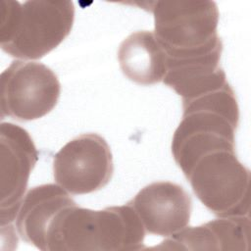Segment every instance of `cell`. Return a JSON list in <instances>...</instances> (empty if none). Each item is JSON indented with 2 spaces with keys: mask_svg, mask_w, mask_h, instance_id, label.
I'll list each match as a JSON object with an SVG mask.
<instances>
[{
  "mask_svg": "<svg viewBox=\"0 0 251 251\" xmlns=\"http://www.w3.org/2000/svg\"><path fill=\"white\" fill-rule=\"evenodd\" d=\"M61 84L42 63L16 60L1 74V118L19 122L40 119L58 103Z\"/></svg>",
  "mask_w": 251,
  "mask_h": 251,
  "instance_id": "obj_6",
  "label": "cell"
},
{
  "mask_svg": "<svg viewBox=\"0 0 251 251\" xmlns=\"http://www.w3.org/2000/svg\"><path fill=\"white\" fill-rule=\"evenodd\" d=\"M118 61L123 74L139 85L163 80L167 71V54L154 32L139 30L120 44Z\"/></svg>",
  "mask_w": 251,
  "mask_h": 251,
  "instance_id": "obj_13",
  "label": "cell"
},
{
  "mask_svg": "<svg viewBox=\"0 0 251 251\" xmlns=\"http://www.w3.org/2000/svg\"><path fill=\"white\" fill-rule=\"evenodd\" d=\"M151 11L154 34L167 58L180 59L223 49L214 1H157Z\"/></svg>",
  "mask_w": 251,
  "mask_h": 251,
  "instance_id": "obj_4",
  "label": "cell"
},
{
  "mask_svg": "<svg viewBox=\"0 0 251 251\" xmlns=\"http://www.w3.org/2000/svg\"><path fill=\"white\" fill-rule=\"evenodd\" d=\"M127 204L139 217L146 233L164 237L186 227L192 212L190 195L182 186L171 181L146 185Z\"/></svg>",
  "mask_w": 251,
  "mask_h": 251,
  "instance_id": "obj_9",
  "label": "cell"
},
{
  "mask_svg": "<svg viewBox=\"0 0 251 251\" xmlns=\"http://www.w3.org/2000/svg\"><path fill=\"white\" fill-rule=\"evenodd\" d=\"M184 176L196 197L214 215L249 216L250 171L237 159L235 150L209 152Z\"/></svg>",
  "mask_w": 251,
  "mask_h": 251,
  "instance_id": "obj_5",
  "label": "cell"
},
{
  "mask_svg": "<svg viewBox=\"0 0 251 251\" xmlns=\"http://www.w3.org/2000/svg\"><path fill=\"white\" fill-rule=\"evenodd\" d=\"M38 161V152L29 133L20 126H0L1 227L12 226L24 199L29 176Z\"/></svg>",
  "mask_w": 251,
  "mask_h": 251,
  "instance_id": "obj_8",
  "label": "cell"
},
{
  "mask_svg": "<svg viewBox=\"0 0 251 251\" xmlns=\"http://www.w3.org/2000/svg\"><path fill=\"white\" fill-rule=\"evenodd\" d=\"M250 217H220L198 226H186L168 237L169 249L249 250Z\"/></svg>",
  "mask_w": 251,
  "mask_h": 251,
  "instance_id": "obj_11",
  "label": "cell"
},
{
  "mask_svg": "<svg viewBox=\"0 0 251 251\" xmlns=\"http://www.w3.org/2000/svg\"><path fill=\"white\" fill-rule=\"evenodd\" d=\"M182 120L172 139V154L184 174L205 154L235 150L239 108L229 83L182 101Z\"/></svg>",
  "mask_w": 251,
  "mask_h": 251,
  "instance_id": "obj_2",
  "label": "cell"
},
{
  "mask_svg": "<svg viewBox=\"0 0 251 251\" xmlns=\"http://www.w3.org/2000/svg\"><path fill=\"white\" fill-rule=\"evenodd\" d=\"M223 49L180 59L167 58L163 82L175 90L182 101L219 89L227 84L220 65Z\"/></svg>",
  "mask_w": 251,
  "mask_h": 251,
  "instance_id": "obj_12",
  "label": "cell"
},
{
  "mask_svg": "<svg viewBox=\"0 0 251 251\" xmlns=\"http://www.w3.org/2000/svg\"><path fill=\"white\" fill-rule=\"evenodd\" d=\"M74 20L73 1H1V49L18 59H41L70 34Z\"/></svg>",
  "mask_w": 251,
  "mask_h": 251,
  "instance_id": "obj_3",
  "label": "cell"
},
{
  "mask_svg": "<svg viewBox=\"0 0 251 251\" xmlns=\"http://www.w3.org/2000/svg\"><path fill=\"white\" fill-rule=\"evenodd\" d=\"M113 173L110 146L97 133H83L75 137L53 159L56 183L73 195L100 190L109 183Z\"/></svg>",
  "mask_w": 251,
  "mask_h": 251,
  "instance_id": "obj_7",
  "label": "cell"
},
{
  "mask_svg": "<svg viewBox=\"0 0 251 251\" xmlns=\"http://www.w3.org/2000/svg\"><path fill=\"white\" fill-rule=\"evenodd\" d=\"M74 199L58 184L46 183L30 188L25 195L16 217V228L21 238L37 249L45 251L49 226Z\"/></svg>",
  "mask_w": 251,
  "mask_h": 251,
  "instance_id": "obj_10",
  "label": "cell"
},
{
  "mask_svg": "<svg viewBox=\"0 0 251 251\" xmlns=\"http://www.w3.org/2000/svg\"><path fill=\"white\" fill-rule=\"evenodd\" d=\"M146 230L126 203L103 210L76 203L60 211L47 230L45 251L141 250Z\"/></svg>",
  "mask_w": 251,
  "mask_h": 251,
  "instance_id": "obj_1",
  "label": "cell"
}]
</instances>
